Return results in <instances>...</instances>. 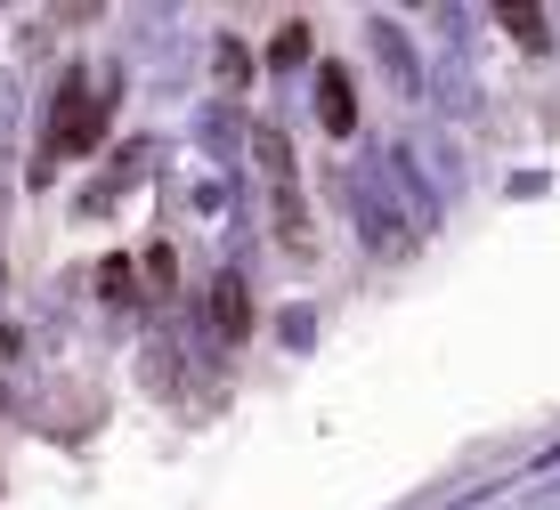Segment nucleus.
Masks as SVG:
<instances>
[{
	"instance_id": "f257e3e1",
	"label": "nucleus",
	"mask_w": 560,
	"mask_h": 510,
	"mask_svg": "<svg viewBox=\"0 0 560 510\" xmlns=\"http://www.w3.org/2000/svg\"><path fill=\"white\" fill-rule=\"evenodd\" d=\"M106 122H114V97H98V90H90V73L73 66L66 82H57V106H49V163L90 154L106 139Z\"/></svg>"
},
{
	"instance_id": "f03ea898",
	"label": "nucleus",
	"mask_w": 560,
	"mask_h": 510,
	"mask_svg": "<svg viewBox=\"0 0 560 510\" xmlns=\"http://www.w3.org/2000/svg\"><path fill=\"white\" fill-rule=\"evenodd\" d=\"M350 211H358V235H365V251H382V260H398V251H415L422 244V227L407 220V211H398V194H390V170H350Z\"/></svg>"
},
{
	"instance_id": "7ed1b4c3",
	"label": "nucleus",
	"mask_w": 560,
	"mask_h": 510,
	"mask_svg": "<svg viewBox=\"0 0 560 510\" xmlns=\"http://www.w3.org/2000/svg\"><path fill=\"white\" fill-rule=\"evenodd\" d=\"M203 324H211V341H220V348H244V341H253L260 308H253V284H244L236 268H220V276H211V292H203Z\"/></svg>"
},
{
	"instance_id": "20e7f679",
	"label": "nucleus",
	"mask_w": 560,
	"mask_h": 510,
	"mask_svg": "<svg viewBox=\"0 0 560 510\" xmlns=\"http://www.w3.org/2000/svg\"><path fill=\"white\" fill-rule=\"evenodd\" d=\"M308 90H317V130H325V139H350V130H358V82H350V66H341V57H317Z\"/></svg>"
},
{
	"instance_id": "39448f33",
	"label": "nucleus",
	"mask_w": 560,
	"mask_h": 510,
	"mask_svg": "<svg viewBox=\"0 0 560 510\" xmlns=\"http://www.w3.org/2000/svg\"><path fill=\"white\" fill-rule=\"evenodd\" d=\"M268 220H277V244L293 251V260H317V211H308L301 179L293 187H268Z\"/></svg>"
},
{
	"instance_id": "423d86ee",
	"label": "nucleus",
	"mask_w": 560,
	"mask_h": 510,
	"mask_svg": "<svg viewBox=\"0 0 560 510\" xmlns=\"http://www.w3.org/2000/svg\"><path fill=\"white\" fill-rule=\"evenodd\" d=\"M374 57L390 66V82H398V97H422V66H415V41H407V25H390V16H374Z\"/></svg>"
},
{
	"instance_id": "0eeeda50",
	"label": "nucleus",
	"mask_w": 560,
	"mask_h": 510,
	"mask_svg": "<svg viewBox=\"0 0 560 510\" xmlns=\"http://www.w3.org/2000/svg\"><path fill=\"white\" fill-rule=\"evenodd\" d=\"M253 163H260V179H268V187H293V179H301L293 139H284L277 122H253Z\"/></svg>"
},
{
	"instance_id": "6e6552de",
	"label": "nucleus",
	"mask_w": 560,
	"mask_h": 510,
	"mask_svg": "<svg viewBox=\"0 0 560 510\" xmlns=\"http://www.w3.org/2000/svg\"><path fill=\"white\" fill-rule=\"evenodd\" d=\"M211 82H220V97H244V82H253V49L236 33H220V49H211Z\"/></svg>"
},
{
	"instance_id": "1a4fd4ad",
	"label": "nucleus",
	"mask_w": 560,
	"mask_h": 510,
	"mask_svg": "<svg viewBox=\"0 0 560 510\" xmlns=\"http://www.w3.org/2000/svg\"><path fill=\"white\" fill-rule=\"evenodd\" d=\"M495 25H504L528 57H545V49H552V16H545V9H495Z\"/></svg>"
},
{
	"instance_id": "9d476101",
	"label": "nucleus",
	"mask_w": 560,
	"mask_h": 510,
	"mask_svg": "<svg viewBox=\"0 0 560 510\" xmlns=\"http://www.w3.org/2000/svg\"><path fill=\"white\" fill-rule=\"evenodd\" d=\"M139 260H122V251H114V260H98V292H106V300L114 308H130V300H139Z\"/></svg>"
},
{
	"instance_id": "9b49d317",
	"label": "nucleus",
	"mask_w": 560,
	"mask_h": 510,
	"mask_svg": "<svg viewBox=\"0 0 560 510\" xmlns=\"http://www.w3.org/2000/svg\"><path fill=\"white\" fill-rule=\"evenodd\" d=\"M268 66H277V73H301V66H308V25H301V16H293V25H277V41H268Z\"/></svg>"
},
{
	"instance_id": "f8f14e48",
	"label": "nucleus",
	"mask_w": 560,
	"mask_h": 510,
	"mask_svg": "<svg viewBox=\"0 0 560 510\" xmlns=\"http://www.w3.org/2000/svg\"><path fill=\"white\" fill-rule=\"evenodd\" d=\"M139 276H147V292H154V300H171V292H179V260H171V244H147Z\"/></svg>"
}]
</instances>
